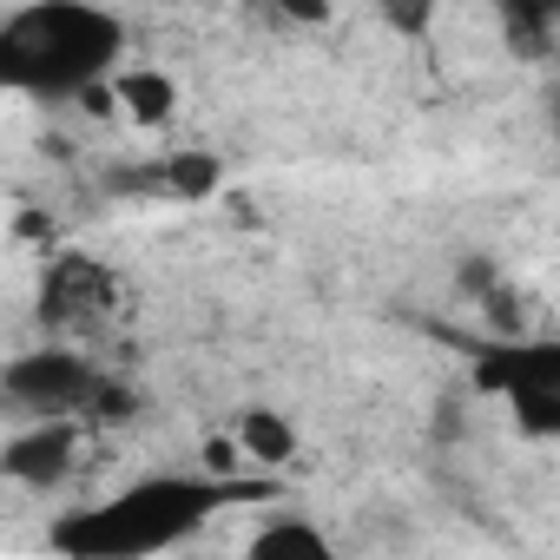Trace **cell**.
<instances>
[{
    "label": "cell",
    "mask_w": 560,
    "mask_h": 560,
    "mask_svg": "<svg viewBox=\"0 0 560 560\" xmlns=\"http://www.w3.org/2000/svg\"><path fill=\"white\" fill-rule=\"evenodd\" d=\"M218 508H224L218 481L159 468V475H139V481L100 494L93 508H73L54 527V553H67V560H165L185 540H198Z\"/></svg>",
    "instance_id": "obj_1"
},
{
    "label": "cell",
    "mask_w": 560,
    "mask_h": 560,
    "mask_svg": "<svg viewBox=\"0 0 560 560\" xmlns=\"http://www.w3.org/2000/svg\"><path fill=\"white\" fill-rule=\"evenodd\" d=\"M73 455H80V429L73 422H27L8 435V455H0V468H8V481L21 488H54L73 475Z\"/></svg>",
    "instance_id": "obj_5"
},
{
    "label": "cell",
    "mask_w": 560,
    "mask_h": 560,
    "mask_svg": "<svg viewBox=\"0 0 560 560\" xmlns=\"http://www.w3.org/2000/svg\"><path fill=\"white\" fill-rule=\"evenodd\" d=\"M8 402L27 409L34 422H73V416L106 409V376L80 363L73 350H34L8 370Z\"/></svg>",
    "instance_id": "obj_4"
},
{
    "label": "cell",
    "mask_w": 560,
    "mask_h": 560,
    "mask_svg": "<svg viewBox=\"0 0 560 560\" xmlns=\"http://www.w3.org/2000/svg\"><path fill=\"white\" fill-rule=\"evenodd\" d=\"M172 185H178V191H211V185H218V165H211L205 152H178V159H172Z\"/></svg>",
    "instance_id": "obj_9"
},
{
    "label": "cell",
    "mask_w": 560,
    "mask_h": 560,
    "mask_svg": "<svg viewBox=\"0 0 560 560\" xmlns=\"http://www.w3.org/2000/svg\"><path fill=\"white\" fill-rule=\"evenodd\" d=\"M119 100H132L139 119H165V113H172V80H159V73H132V80H119Z\"/></svg>",
    "instance_id": "obj_8"
},
{
    "label": "cell",
    "mask_w": 560,
    "mask_h": 560,
    "mask_svg": "<svg viewBox=\"0 0 560 560\" xmlns=\"http://www.w3.org/2000/svg\"><path fill=\"white\" fill-rule=\"evenodd\" d=\"M481 389L508 402L527 435H560V337L501 343L481 357Z\"/></svg>",
    "instance_id": "obj_3"
},
{
    "label": "cell",
    "mask_w": 560,
    "mask_h": 560,
    "mask_svg": "<svg viewBox=\"0 0 560 560\" xmlns=\"http://www.w3.org/2000/svg\"><path fill=\"white\" fill-rule=\"evenodd\" d=\"M237 442H244V455H257V462H270V468L298 455V435H291V422H284V416H264V409L237 422Z\"/></svg>",
    "instance_id": "obj_7"
},
{
    "label": "cell",
    "mask_w": 560,
    "mask_h": 560,
    "mask_svg": "<svg viewBox=\"0 0 560 560\" xmlns=\"http://www.w3.org/2000/svg\"><path fill=\"white\" fill-rule=\"evenodd\" d=\"M244 560H343V553H337V540H330L317 521L284 514V521H264V527L250 534Z\"/></svg>",
    "instance_id": "obj_6"
},
{
    "label": "cell",
    "mask_w": 560,
    "mask_h": 560,
    "mask_svg": "<svg viewBox=\"0 0 560 560\" xmlns=\"http://www.w3.org/2000/svg\"><path fill=\"white\" fill-rule=\"evenodd\" d=\"M126 54V21L80 0H34L0 14V86L27 100H80L113 80Z\"/></svg>",
    "instance_id": "obj_2"
},
{
    "label": "cell",
    "mask_w": 560,
    "mask_h": 560,
    "mask_svg": "<svg viewBox=\"0 0 560 560\" xmlns=\"http://www.w3.org/2000/svg\"><path fill=\"white\" fill-rule=\"evenodd\" d=\"M553 145H560V93H553Z\"/></svg>",
    "instance_id": "obj_10"
}]
</instances>
